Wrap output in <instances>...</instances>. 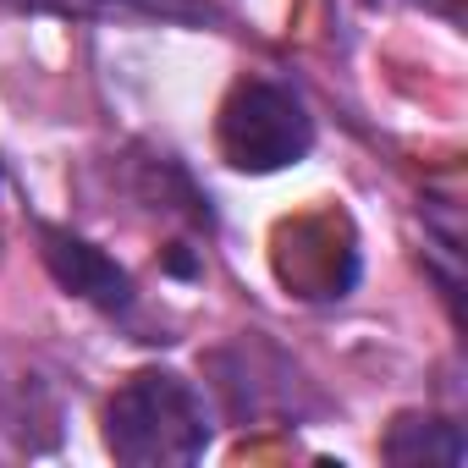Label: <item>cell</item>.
Instances as JSON below:
<instances>
[{
  "instance_id": "3957f363",
  "label": "cell",
  "mask_w": 468,
  "mask_h": 468,
  "mask_svg": "<svg viewBox=\"0 0 468 468\" xmlns=\"http://www.w3.org/2000/svg\"><path fill=\"white\" fill-rule=\"evenodd\" d=\"M45 265H50V276H56L67 292H78V298H89V303H100V309H127V303H133L127 271H122L111 254H100L94 243L61 231V226H45Z\"/></svg>"
},
{
  "instance_id": "6da1fadb",
  "label": "cell",
  "mask_w": 468,
  "mask_h": 468,
  "mask_svg": "<svg viewBox=\"0 0 468 468\" xmlns=\"http://www.w3.org/2000/svg\"><path fill=\"white\" fill-rule=\"evenodd\" d=\"M105 446L133 468H182L209 446L204 402L182 375L138 369L105 408Z\"/></svg>"
},
{
  "instance_id": "277c9868",
  "label": "cell",
  "mask_w": 468,
  "mask_h": 468,
  "mask_svg": "<svg viewBox=\"0 0 468 468\" xmlns=\"http://www.w3.org/2000/svg\"><path fill=\"white\" fill-rule=\"evenodd\" d=\"M397 468H457L463 463V430L452 419H435V413H402L391 430H386V446H380Z\"/></svg>"
},
{
  "instance_id": "5b68a950",
  "label": "cell",
  "mask_w": 468,
  "mask_h": 468,
  "mask_svg": "<svg viewBox=\"0 0 468 468\" xmlns=\"http://www.w3.org/2000/svg\"><path fill=\"white\" fill-rule=\"evenodd\" d=\"M28 12H67V17H149V23H215L209 0H0Z\"/></svg>"
},
{
  "instance_id": "7a4b0ae2",
  "label": "cell",
  "mask_w": 468,
  "mask_h": 468,
  "mask_svg": "<svg viewBox=\"0 0 468 468\" xmlns=\"http://www.w3.org/2000/svg\"><path fill=\"white\" fill-rule=\"evenodd\" d=\"M220 154L226 165H238V171H282V165H298L314 144V122L303 111V100L271 78H249L226 94L220 105Z\"/></svg>"
}]
</instances>
